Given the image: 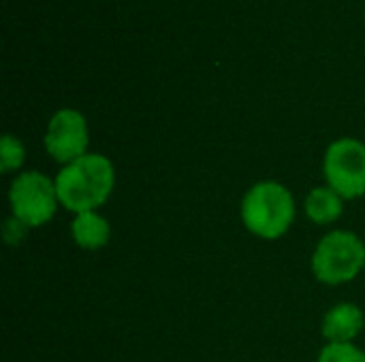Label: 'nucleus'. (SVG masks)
I'll use <instances>...</instances> for the list:
<instances>
[{
    "label": "nucleus",
    "instance_id": "1",
    "mask_svg": "<svg viewBox=\"0 0 365 362\" xmlns=\"http://www.w3.org/2000/svg\"><path fill=\"white\" fill-rule=\"evenodd\" d=\"M60 205L73 213L96 211L103 207L115 186L113 162L103 154H86L60 169L56 175Z\"/></svg>",
    "mask_w": 365,
    "mask_h": 362
},
{
    "label": "nucleus",
    "instance_id": "2",
    "mask_svg": "<svg viewBox=\"0 0 365 362\" xmlns=\"http://www.w3.org/2000/svg\"><path fill=\"white\" fill-rule=\"evenodd\" d=\"M242 222L259 239L274 241L289 233L295 222V198L278 181H259L242 198Z\"/></svg>",
    "mask_w": 365,
    "mask_h": 362
},
{
    "label": "nucleus",
    "instance_id": "3",
    "mask_svg": "<svg viewBox=\"0 0 365 362\" xmlns=\"http://www.w3.org/2000/svg\"><path fill=\"white\" fill-rule=\"evenodd\" d=\"M365 267V243L351 230H331L314 247L312 273L325 286L353 282Z\"/></svg>",
    "mask_w": 365,
    "mask_h": 362
},
{
    "label": "nucleus",
    "instance_id": "4",
    "mask_svg": "<svg viewBox=\"0 0 365 362\" xmlns=\"http://www.w3.org/2000/svg\"><path fill=\"white\" fill-rule=\"evenodd\" d=\"M9 203L13 218L28 228L45 226L60 207L56 181L41 171H24L11 181Z\"/></svg>",
    "mask_w": 365,
    "mask_h": 362
},
{
    "label": "nucleus",
    "instance_id": "5",
    "mask_svg": "<svg viewBox=\"0 0 365 362\" xmlns=\"http://www.w3.org/2000/svg\"><path fill=\"white\" fill-rule=\"evenodd\" d=\"M323 175L331 190L344 201L365 194V145L357 139L334 141L323 160Z\"/></svg>",
    "mask_w": 365,
    "mask_h": 362
},
{
    "label": "nucleus",
    "instance_id": "6",
    "mask_svg": "<svg viewBox=\"0 0 365 362\" xmlns=\"http://www.w3.org/2000/svg\"><path fill=\"white\" fill-rule=\"evenodd\" d=\"M45 149L47 154L60 162L62 166L75 162L77 158L86 156L88 151V124L86 117L75 109H62L58 111L45 132Z\"/></svg>",
    "mask_w": 365,
    "mask_h": 362
},
{
    "label": "nucleus",
    "instance_id": "7",
    "mask_svg": "<svg viewBox=\"0 0 365 362\" xmlns=\"http://www.w3.org/2000/svg\"><path fill=\"white\" fill-rule=\"evenodd\" d=\"M364 312L353 303L334 305L321 324V333L329 344H353L355 337L364 331Z\"/></svg>",
    "mask_w": 365,
    "mask_h": 362
},
{
    "label": "nucleus",
    "instance_id": "8",
    "mask_svg": "<svg viewBox=\"0 0 365 362\" xmlns=\"http://www.w3.org/2000/svg\"><path fill=\"white\" fill-rule=\"evenodd\" d=\"M71 235L81 250L94 252V250H101L109 243L111 226L101 213L83 211V213H75V218L71 222Z\"/></svg>",
    "mask_w": 365,
    "mask_h": 362
},
{
    "label": "nucleus",
    "instance_id": "9",
    "mask_svg": "<svg viewBox=\"0 0 365 362\" xmlns=\"http://www.w3.org/2000/svg\"><path fill=\"white\" fill-rule=\"evenodd\" d=\"M304 211H306L308 220L314 222L317 226H327L342 218L344 198L329 186H319L308 192V196L304 201Z\"/></svg>",
    "mask_w": 365,
    "mask_h": 362
},
{
    "label": "nucleus",
    "instance_id": "10",
    "mask_svg": "<svg viewBox=\"0 0 365 362\" xmlns=\"http://www.w3.org/2000/svg\"><path fill=\"white\" fill-rule=\"evenodd\" d=\"M24 160H26L24 143L13 134H4L2 141H0V171L4 175L13 173L24 164Z\"/></svg>",
    "mask_w": 365,
    "mask_h": 362
},
{
    "label": "nucleus",
    "instance_id": "11",
    "mask_svg": "<svg viewBox=\"0 0 365 362\" xmlns=\"http://www.w3.org/2000/svg\"><path fill=\"white\" fill-rule=\"evenodd\" d=\"M317 362H365V352L353 344H327Z\"/></svg>",
    "mask_w": 365,
    "mask_h": 362
},
{
    "label": "nucleus",
    "instance_id": "12",
    "mask_svg": "<svg viewBox=\"0 0 365 362\" xmlns=\"http://www.w3.org/2000/svg\"><path fill=\"white\" fill-rule=\"evenodd\" d=\"M26 230H28V226L26 224H21L17 218H9L6 222H4V239H6V243L9 245H15V243H19L24 237H26Z\"/></svg>",
    "mask_w": 365,
    "mask_h": 362
}]
</instances>
